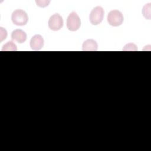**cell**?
<instances>
[{
    "label": "cell",
    "instance_id": "1",
    "mask_svg": "<svg viewBox=\"0 0 151 151\" xmlns=\"http://www.w3.org/2000/svg\"><path fill=\"white\" fill-rule=\"evenodd\" d=\"M11 19L14 24L18 26H23L27 24L28 17L24 11L18 9L12 12Z\"/></svg>",
    "mask_w": 151,
    "mask_h": 151
},
{
    "label": "cell",
    "instance_id": "2",
    "mask_svg": "<svg viewBox=\"0 0 151 151\" xmlns=\"http://www.w3.org/2000/svg\"><path fill=\"white\" fill-rule=\"evenodd\" d=\"M107 20L110 25L118 27L122 24L123 22V16L120 11L118 10H112L109 12Z\"/></svg>",
    "mask_w": 151,
    "mask_h": 151
},
{
    "label": "cell",
    "instance_id": "3",
    "mask_svg": "<svg viewBox=\"0 0 151 151\" xmlns=\"http://www.w3.org/2000/svg\"><path fill=\"white\" fill-rule=\"evenodd\" d=\"M104 9L102 7L98 6L94 8L91 11L89 16V20L91 24L97 25L100 24L104 17Z\"/></svg>",
    "mask_w": 151,
    "mask_h": 151
},
{
    "label": "cell",
    "instance_id": "4",
    "mask_svg": "<svg viewBox=\"0 0 151 151\" xmlns=\"http://www.w3.org/2000/svg\"><path fill=\"white\" fill-rule=\"evenodd\" d=\"M81 25V21L79 16L75 12H71L67 19V27L71 31L78 30Z\"/></svg>",
    "mask_w": 151,
    "mask_h": 151
},
{
    "label": "cell",
    "instance_id": "5",
    "mask_svg": "<svg viewBox=\"0 0 151 151\" xmlns=\"http://www.w3.org/2000/svg\"><path fill=\"white\" fill-rule=\"evenodd\" d=\"M48 27L50 29L56 31L61 29L63 26V19L58 14L51 15L48 22Z\"/></svg>",
    "mask_w": 151,
    "mask_h": 151
},
{
    "label": "cell",
    "instance_id": "6",
    "mask_svg": "<svg viewBox=\"0 0 151 151\" xmlns=\"http://www.w3.org/2000/svg\"><path fill=\"white\" fill-rule=\"evenodd\" d=\"M44 46V39L41 35L33 36L30 40V47L34 51L40 50Z\"/></svg>",
    "mask_w": 151,
    "mask_h": 151
},
{
    "label": "cell",
    "instance_id": "7",
    "mask_svg": "<svg viewBox=\"0 0 151 151\" xmlns=\"http://www.w3.org/2000/svg\"><path fill=\"white\" fill-rule=\"evenodd\" d=\"M11 38L13 40L18 43L22 44L24 43L27 40V34L22 29H15L11 34Z\"/></svg>",
    "mask_w": 151,
    "mask_h": 151
},
{
    "label": "cell",
    "instance_id": "8",
    "mask_svg": "<svg viewBox=\"0 0 151 151\" xmlns=\"http://www.w3.org/2000/svg\"><path fill=\"white\" fill-rule=\"evenodd\" d=\"M98 44L97 42L93 39L86 40L82 45V50L84 51H96L97 50Z\"/></svg>",
    "mask_w": 151,
    "mask_h": 151
},
{
    "label": "cell",
    "instance_id": "9",
    "mask_svg": "<svg viewBox=\"0 0 151 151\" xmlns=\"http://www.w3.org/2000/svg\"><path fill=\"white\" fill-rule=\"evenodd\" d=\"M17 50V45L13 41H9L5 44L2 48V51H16Z\"/></svg>",
    "mask_w": 151,
    "mask_h": 151
},
{
    "label": "cell",
    "instance_id": "10",
    "mask_svg": "<svg viewBox=\"0 0 151 151\" xmlns=\"http://www.w3.org/2000/svg\"><path fill=\"white\" fill-rule=\"evenodd\" d=\"M143 16L147 19H150V4H146L142 10Z\"/></svg>",
    "mask_w": 151,
    "mask_h": 151
},
{
    "label": "cell",
    "instance_id": "11",
    "mask_svg": "<svg viewBox=\"0 0 151 151\" xmlns=\"http://www.w3.org/2000/svg\"><path fill=\"white\" fill-rule=\"evenodd\" d=\"M137 47L134 44H128L126 46H124L123 48V51H136Z\"/></svg>",
    "mask_w": 151,
    "mask_h": 151
},
{
    "label": "cell",
    "instance_id": "12",
    "mask_svg": "<svg viewBox=\"0 0 151 151\" xmlns=\"http://www.w3.org/2000/svg\"><path fill=\"white\" fill-rule=\"evenodd\" d=\"M35 2L37 5V6L41 7V8H44L45 6H47L50 2V1H35Z\"/></svg>",
    "mask_w": 151,
    "mask_h": 151
}]
</instances>
